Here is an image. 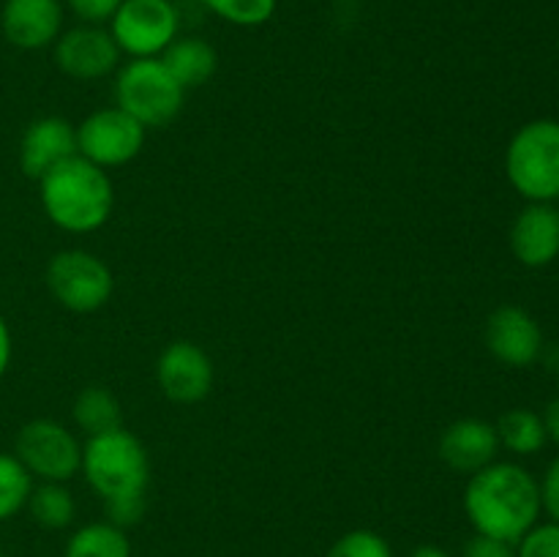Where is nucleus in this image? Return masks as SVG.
Masks as SVG:
<instances>
[{"label": "nucleus", "mask_w": 559, "mask_h": 557, "mask_svg": "<svg viewBox=\"0 0 559 557\" xmlns=\"http://www.w3.org/2000/svg\"><path fill=\"white\" fill-rule=\"evenodd\" d=\"M540 486L527 467L516 462H491L469 475L464 489V513L475 533L516 544L540 519Z\"/></svg>", "instance_id": "1"}, {"label": "nucleus", "mask_w": 559, "mask_h": 557, "mask_svg": "<svg viewBox=\"0 0 559 557\" xmlns=\"http://www.w3.org/2000/svg\"><path fill=\"white\" fill-rule=\"evenodd\" d=\"M38 200L55 227L85 235L109 222L115 191L107 169L74 156L38 180Z\"/></svg>", "instance_id": "2"}, {"label": "nucleus", "mask_w": 559, "mask_h": 557, "mask_svg": "<svg viewBox=\"0 0 559 557\" xmlns=\"http://www.w3.org/2000/svg\"><path fill=\"white\" fill-rule=\"evenodd\" d=\"M82 475L104 502L142 497L151 484V459L140 437L126 429L87 437L82 446Z\"/></svg>", "instance_id": "3"}, {"label": "nucleus", "mask_w": 559, "mask_h": 557, "mask_svg": "<svg viewBox=\"0 0 559 557\" xmlns=\"http://www.w3.org/2000/svg\"><path fill=\"white\" fill-rule=\"evenodd\" d=\"M506 175L524 200H559V120H530L511 137Z\"/></svg>", "instance_id": "4"}, {"label": "nucleus", "mask_w": 559, "mask_h": 557, "mask_svg": "<svg viewBox=\"0 0 559 557\" xmlns=\"http://www.w3.org/2000/svg\"><path fill=\"white\" fill-rule=\"evenodd\" d=\"M186 91L162 58H131L115 76V107L129 112L145 129H164L183 109Z\"/></svg>", "instance_id": "5"}, {"label": "nucleus", "mask_w": 559, "mask_h": 557, "mask_svg": "<svg viewBox=\"0 0 559 557\" xmlns=\"http://www.w3.org/2000/svg\"><path fill=\"white\" fill-rule=\"evenodd\" d=\"M47 287L63 309L91 315L112 298L115 278L102 257L82 249H66L49 260Z\"/></svg>", "instance_id": "6"}, {"label": "nucleus", "mask_w": 559, "mask_h": 557, "mask_svg": "<svg viewBox=\"0 0 559 557\" xmlns=\"http://www.w3.org/2000/svg\"><path fill=\"white\" fill-rule=\"evenodd\" d=\"M14 457L25 464L33 481L66 484L82 467V442L60 420L36 418L27 420L16 435Z\"/></svg>", "instance_id": "7"}, {"label": "nucleus", "mask_w": 559, "mask_h": 557, "mask_svg": "<svg viewBox=\"0 0 559 557\" xmlns=\"http://www.w3.org/2000/svg\"><path fill=\"white\" fill-rule=\"evenodd\" d=\"M178 31L180 14L173 0H123L109 20L115 44L129 58H162Z\"/></svg>", "instance_id": "8"}, {"label": "nucleus", "mask_w": 559, "mask_h": 557, "mask_svg": "<svg viewBox=\"0 0 559 557\" xmlns=\"http://www.w3.org/2000/svg\"><path fill=\"white\" fill-rule=\"evenodd\" d=\"M147 129L120 107H104L76 126V156L96 167H123L145 147Z\"/></svg>", "instance_id": "9"}, {"label": "nucleus", "mask_w": 559, "mask_h": 557, "mask_svg": "<svg viewBox=\"0 0 559 557\" xmlns=\"http://www.w3.org/2000/svg\"><path fill=\"white\" fill-rule=\"evenodd\" d=\"M55 63L66 76L76 82H96L112 74L120 63V49L112 33L104 25H76L58 36Z\"/></svg>", "instance_id": "10"}, {"label": "nucleus", "mask_w": 559, "mask_h": 557, "mask_svg": "<svg viewBox=\"0 0 559 557\" xmlns=\"http://www.w3.org/2000/svg\"><path fill=\"white\" fill-rule=\"evenodd\" d=\"M156 382L169 402L197 404L213 388V360L200 344L178 342L167 344L156 360Z\"/></svg>", "instance_id": "11"}, {"label": "nucleus", "mask_w": 559, "mask_h": 557, "mask_svg": "<svg viewBox=\"0 0 559 557\" xmlns=\"http://www.w3.org/2000/svg\"><path fill=\"white\" fill-rule=\"evenodd\" d=\"M486 347L500 364L524 369L540 358L544 331L527 309L508 304L491 311L486 320Z\"/></svg>", "instance_id": "12"}, {"label": "nucleus", "mask_w": 559, "mask_h": 557, "mask_svg": "<svg viewBox=\"0 0 559 557\" xmlns=\"http://www.w3.org/2000/svg\"><path fill=\"white\" fill-rule=\"evenodd\" d=\"M76 156V126L47 115L33 120L20 140V167L27 178L41 180L49 169Z\"/></svg>", "instance_id": "13"}, {"label": "nucleus", "mask_w": 559, "mask_h": 557, "mask_svg": "<svg viewBox=\"0 0 559 557\" xmlns=\"http://www.w3.org/2000/svg\"><path fill=\"white\" fill-rule=\"evenodd\" d=\"M0 27L16 49L52 47L63 33V5L60 0H5Z\"/></svg>", "instance_id": "14"}, {"label": "nucleus", "mask_w": 559, "mask_h": 557, "mask_svg": "<svg viewBox=\"0 0 559 557\" xmlns=\"http://www.w3.org/2000/svg\"><path fill=\"white\" fill-rule=\"evenodd\" d=\"M511 251L527 268L551 265L559 257V208L530 202L511 227Z\"/></svg>", "instance_id": "15"}, {"label": "nucleus", "mask_w": 559, "mask_h": 557, "mask_svg": "<svg viewBox=\"0 0 559 557\" xmlns=\"http://www.w3.org/2000/svg\"><path fill=\"white\" fill-rule=\"evenodd\" d=\"M500 440H497L495 424L484 418H459L445 426L440 437L442 462L459 473H478L486 464L497 462Z\"/></svg>", "instance_id": "16"}, {"label": "nucleus", "mask_w": 559, "mask_h": 557, "mask_svg": "<svg viewBox=\"0 0 559 557\" xmlns=\"http://www.w3.org/2000/svg\"><path fill=\"white\" fill-rule=\"evenodd\" d=\"M162 63L167 66L169 74L178 80V85L183 91L189 87H200L216 74L218 66V55L213 49V44H207L205 38L197 36H183L175 38L162 55Z\"/></svg>", "instance_id": "17"}, {"label": "nucleus", "mask_w": 559, "mask_h": 557, "mask_svg": "<svg viewBox=\"0 0 559 557\" xmlns=\"http://www.w3.org/2000/svg\"><path fill=\"white\" fill-rule=\"evenodd\" d=\"M71 415H74L76 429L85 437L123 429V407H120L118 396L104 386H91L76 393Z\"/></svg>", "instance_id": "18"}, {"label": "nucleus", "mask_w": 559, "mask_h": 557, "mask_svg": "<svg viewBox=\"0 0 559 557\" xmlns=\"http://www.w3.org/2000/svg\"><path fill=\"white\" fill-rule=\"evenodd\" d=\"M63 557H131V541L118 524L91 522L71 533Z\"/></svg>", "instance_id": "19"}, {"label": "nucleus", "mask_w": 559, "mask_h": 557, "mask_svg": "<svg viewBox=\"0 0 559 557\" xmlns=\"http://www.w3.org/2000/svg\"><path fill=\"white\" fill-rule=\"evenodd\" d=\"M497 440H500V448H508L516 457H533L540 448L546 446V426L544 418L538 413L527 407H513L508 413L500 415L497 420Z\"/></svg>", "instance_id": "20"}, {"label": "nucleus", "mask_w": 559, "mask_h": 557, "mask_svg": "<svg viewBox=\"0 0 559 557\" xmlns=\"http://www.w3.org/2000/svg\"><path fill=\"white\" fill-rule=\"evenodd\" d=\"M27 513L44 530H66L76 517L74 495L66 484L55 481H38L33 484L31 497H27Z\"/></svg>", "instance_id": "21"}, {"label": "nucleus", "mask_w": 559, "mask_h": 557, "mask_svg": "<svg viewBox=\"0 0 559 557\" xmlns=\"http://www.w3.org/2000/svg\"><path fill=\"white\" fill-rule=\"evenodd\" d=\"M33 491V475L14 453H0V522H9L25 511Z\"/></svg>", "instance_id": "22"}, {"label": "nucleus", "mask_w": 559, "mask_h": 557, "mask_svg": "<svg viewBox=\"0 0 559 557\" xmlns=\"http://www.w3.org/2000/svg\"><path fill=\"white\" fill-rule=\"evenodd\" d=\"M202 5L229 25L260 27L276 14L278 0H202Z\"/></svg>", "instance_id": "23"}, {"label": "nucleus", "mask_w": 559, "mask_h": 557, "mask_svg": "<svg viewBox=\"0 0 559 557\" xmlns=\"http://www.w3.org/2000/svg\"><path fill=\"white\" fill-rule=\"evenodd\" d=\"M325 557H393V549L374 530H349L328 549Z\"/></svg>", "instance_id": "24"}, {"label": "nucleus", "mask_w": 559, "mask_h": 557, "mask_svg": "<svg viewBox=\"0 0 559 557\" xmlns=\"http://www.w3.org/2000/svg\"><path fill=\"white\" fill-rule=\"evenodd\" d=\"M516 557H559V522H538L530 528L516 541Z\"/></svg>", "instance_id": "25"}, {"label": "nucleus", "mask_w": 559, "mask_h": 557, "mask_svg": "<svg viewBox=\"0 0 559 557\" xmlns=\"http://www.w3.org/2000/svg\"><path fill=\"white\" fill-rule=\"evenodd\" d=\"M123 0H66L71 14L80 16L85 25H104L115 16Z\"/></svg>", "instance_id": "26"}, {"label": "nucleus", "mask_w": 559, "mask_h": 557, "mask_svg": "<svg viewBox=\"0 0 559 557\" xmlns=\"http://www.w3.org/2000/svg\"><path fill=\"white\" fill-rule=\"evenodd\" d=\"M104 506H107V517H109L107 522L129 530V528H134V524L142 519V513H145V495L120 497V500H109V502H104Z\"/></svg>", "instance_id": "27"}, {"label": "nucleus", "mask_w": 559, "mask_h": 557, "mask_svg": "<svg viewBox=\"0 0 559 557\" xmlns=\"http://www.w3.org/2000/svg\"><path fill=\"white\" fill-rule=\"evenodd\" d=\"M462 557H516V544L491 538V535L475 533L473 538L464 544Z\"/></svg>", "instance_id": "28"}, {"label": "nucleus", "mask_w": 559, "mask_h": 557, "mask_svg": "<svg viewBox=\"0 0 559 557\" xmlns=\"http://www.w3.org/2000/svg\"><path fill=\"white\" fill-rule=\"evenodd\" d=\"M540 486V508L549 513L551 522H559V457L551 459L546 467L544 478L538 481Z\"/></svg>", "instance_id": "29"}, {"label": "nucleus", "mask_w": 559, "mask_h": 557, "mask_svg": "<svg viewBox=\"0 0 559 557\" xmlns=\"http://www.w3.org/2000/svg\"><path fill=\"white\" fill-rule=\"evenodd\" d=\"M11 353H14V344H11L9 322H5V317L0 315V380H3V375L9 371Z\"/></svg>", "instance_id": "30"}, {"label": "nucleus", "mask_w": 559, "mask_h": 557, "mask_svg": "<svg viewBox=\"0 0 559 557\" xmlns=\"http://www.w3.org/2000/svg\"><path fill=\"white\" fill-rule=\"evenodd\" d=\"M540 418H544L546 437H549L551 442H557V446H559V396L551 399V402L546 404V410H544V415H540Z\"/></svg>", "instance_id": "31"}, {"label": "nucleus", "mask_w": 559, "mask_h": 557, "mask_svg": "<svg viewBox=\"0 0 559 557\" xmlns=\"http://www.w3.org/2000/svg\"><path fill=\"white\" fill-rule=\"evenodd\" d=\"M540 360H544V366L551 371V375L559 377V342L544 344V349H540Z\"/></svg>", "instance_id": "32"}, {"label": "nucleus", "mask_w": 559, "mask_h": 557, "mask_svg": "<svg viewBox=\"0 0 559 557\" xmlns=\"http://www.w3.org/2000/svg\"><path fill=\"white\" fill-rule=\"evenodd\" d=\"M409 557H451V555H448V552L442 549V546L424 544V546H418V549H415Z\"/></svg>", "instance_id": "33"}, {"label": "nucleus", "mask_w": 559, "mask_h": 557, "mask_svg": "<svg viewBox=\"0 0 559 557\" xmlns=\"http://www.w3.org/2000/svg\"><path fill=\"white\" fill-rule=\"evenodd\" d=\"M0 557H3V555H0Z\"/></svg>", "instance_id": "34"}, {"label": "nucleus", "mask_w": 559, "mask_h": 557, "mask_svg": "<svg viewBox=\"0 0 559 557\" xmlns=\"http://www.w3.org/2000/svg\"><path fill=\"white\" fill-rule=\"evenodd\" d=\"M173 3H175V0H173Z\"/></svg>", "instance_id": "35"}]
</instances>
